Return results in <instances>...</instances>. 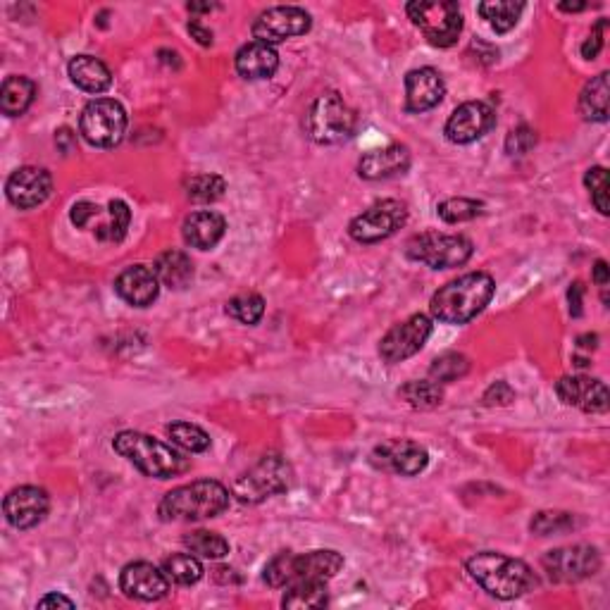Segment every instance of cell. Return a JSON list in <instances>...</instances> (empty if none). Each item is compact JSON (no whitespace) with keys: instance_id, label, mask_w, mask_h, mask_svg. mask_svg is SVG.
<instances>
[{"instance_id":"484cf974","label":"cell","mask_w":610,"mask_h":610,"mask_svg":"<svg viewBox=\"0 0 610 610\" xmlns=\"http://www.w3.org/2000/svg\"><path fill=\"white\" fill-rule=\"evenodd\" d=\"M70 79L74 86L86 93H103L110 89L112 74L103 60L93 58V55H74L67 65Z\"/></svg>"},{"instance_id":"4fadbf2b","label":"cell","mask_w":610,"mask_h":610,"mask_svg":"<svg viewBox=\"0 0 610 610\" xmlns=\"http://www.w3.org/2000/svg\"><path fill=\"white\" fill-rule=\"evenodd\" d=\"M429 336H432V320L422 313L410 315L406 322L389 329L382 344H379V356L389 365L403 363V360L413 358L415 353L422 351Z\"/></svg>"},{"instance_id":"b9f144b4","label":"cell","mask_w":610,"mask_h":610,"mask_svg":"<svg viewBox=\"0 0 610 610\" xmlns=\"http://www.w3.org/2000/svg\"><path fill=\"white\" fill-rule=\"evenodd\" d=\"M584 184H587L591 203L596 205L601 215H608V172L606 167H591L584 174Z\"/></svg>"},{"instance_id":"30bf717a","label":"cell","mask_w":610,"mask_h":610,"mask_svg":"<svg viewBox=\"0 0 610 610\" xmlns=\"http://www.w3.org/2000/svg\"><path fill=\"white\" fill-rule=\"evenodd\" d=\"M291 465L279 456H265L255 468L234 482L232 496L241 503H260L291 487Z\"/></svg>"},{"instance_id":"83f0119b","label":"cell","mask_w":610,"mask_h":610,"mask_svg":"<svg viewBox=\"0 0 610 610\" xmlns=\"http://www.w3.org/2000/svg\"><path fill=\"white\" fill-rule=\"evenodd\" d=\"M34 98L36 84L29 77H22V74L8 77L3 86H0V108L10 117L24 115L31 108V103H34Z\"/></svg>"},{"instance_id":"d4e9b609","label":"cell","mask_w":610,"mask_h":610,"mask_svg":"<svg viewBox=\"0 0 610 610\" xmlns=\"http://www.w3.org/2000/svg\"><path fill=\"white\" fill-rule=\"evenodd\" d=\"M236 72L248 82H260V79H270L279 67V53L270 43L251 41L239 48L236 53Z\"/></svg>"},{"instance_id":"f35d334b","label":"cell","mask_w":610,"mask_h":610,"mask_svg":"<svg viewBox=\"0 0 610 610\" xmlns=\"http://www.w3.org/2000/svg\"><path fill=\"white\" fill-rule=\"evenodd\" d=\"M227 315L234 317L241 325H258L265 315V301L258 294H241L234 296L227 303Z\"/></svg>"},{"instance_id":"f1b7e54d","label":"cell","mask_w":610,"mask_h":610,"mask_svg":"<svg viewBox=\"0 0 610 610\" xmlns=\"http://www.w3.org/2000/svg\"><path fill=\"white\" fill-rule=\"evenodd\" d=\"M327 601V580H298L289 584V591L284 594L282 606L294 610H310L325 608Z\"/></svg>"},{"instance_id":"60d3db41","label":"cell","mask_w":610,"mask_h":610,"mask_svg":"<svg viewBox=\"0 0 610 610\" xmlns=\"http://www.w3.org/2000/svg\"><path fill=\"white\" fill-rule=\"evenodd\" d=\"M532 532L539 537H549V534H563L570 532L575 527V518L570 513H560V510H541L534 515L532 520Z\"/></svg>"},{"instance_id":"277c9868","label":"cell","mask_w":610,"mask_h":610,"mask_svg":"<svg viewBox=\"0 0 610 610\" xmlns=\"http://www.w3.org/2000/svg\"><path fill=\"white\" fill-rule=\"evenodd\" d=\"M112 448L146 477L170 479L189 470V460L182 453L174 451L172 446L163 444V441L148 437V434L120 432L115 441H112Z\"/></svg>"},{"instance_id":"8fae6325","label":"cell","mask_w":610,"mask_h":610,"mask_svg":"<svg viewBox=\"0 0 610 610\" xmlns=\"http://www.w3.org/2000/svg\"><path fill=\"white\" fill-rule=\"evenodd\" d=\"M406 222V203L387 198V201L370 205L365 213H360L356 220L348 224V234H351V239L358 241V244H377V241L394 236Z\"/></svg>"},{"instance_id":"f6af8a7d","label":"cell","mask_w":610,"mask_h":610,"mask_svg":"<svg viewBox=\"0 0 610 610\" xmlns=\"http://www.w3.org/2000/svg\"><path fill=\"white\" fill-rule=\"evenodd\" d=\"M606 29H608V20H599V22L594 24V29H591L589 39L582 43V58L584 60H594L596 55L601 53L603 36H606Z\"/></svg>"},{"instance_id":"ac0fdd59","label":"cell","mask_w":610,"mask_h":610,"mask_svg":"<svg viewBox=\"0 0 610 610\" xmlns=\"http://www.w3.org/2000/svg\"><path fill=\"white\" fill-rule=\"evenodd\" d=\"M120 589L124 596L136 601H160L165 599L170 591V580L163 570L155 568L146 560H136V563L124 565L120 575Z\"/></svg>"},{"instance_id":"d590c367","label":"cell","mask_w":610,"mask_h":610,"mask_svg":"<svg viewBox=\"0 0 610 610\" xmlns=\"http://www.w3.org/2000/svg\"><path fill=\"white\" fill-rule=\"evenodd\" d=\"M224 189H227V182L220 177V174H196V177L186 179L184 191L186 198L194 203H215L224 196Z\"/></svg>"},{"instance_id":"ba28073f","label":"cell","mask_w":610,"mask_h":610,"mask_svg":"<svg viewBox=\"0 0 610 610\" xmlns=\"http://www.w3.org/2000/svg\"><path fill=\"white\" fill-rule=\"evenodd\" d=\"M472 241L460 234L425 232L417 234L406 244V255L415 263H422L432 270H451L465 265L472 258Z\"/></svg>"},{"instance_id":"603a6c76","label":"cell","mask_w":610,"mask_h":610,"mask_svg":"<svg viewBox=\"0 0 610 610\" xmlns=\"http://www.w3.org/2000/svg\"><path fill=\"white\" fill-rule=\"evenodd\" d=\"M410 167V151L403 143H391L387 148H377L363 155L358 163V174L370 182H379V179H391L396 174H403Z\"/></svg>"},{"instance_id":"c3c4849f","label":"cell","mask_w":610,"mask_h":610,"mask_svg":"<svg viewBox=\"0 0 610 610\" xmlns=\"http://www.w3.org/2000/svg\"><path fill=\"white\" fill-rule=\"evenodd\" d=\"M189 34L194 36V39H196L198 43H201V46H205V48L213 46V31L205 29L201 22H196V20H194V22H189Z\"/></svg>"},{"instance_id":"9c48e42d","label":"cell","mask_w":610,"mask_h":610,"mask_svg":"<svg viewBox=\"0 0 610 610\" xmlns=\"http://www.w3.org/2000/svg\"><path fill=\"white\" fill-rule=\"evenodd\" d=\"M79 132L96 148L117 146L127 134V110L115 98H96L82 110Z\"/></svg>"},{"instance_id":"e575fe53","label":"cell","mask_w":610,"mask_h":610,"mask_svg":"<svg viewBox=\"0 0 610 610\" xmlns=\"http://www.w3.org/2000/svg\"><path fill=\"white\" fill-rule=\"evenodd\" d=\"M184 546L194 553V556H201L208 560H220L224 556H229V549H232L227 539L220 537V534H215V532H205V529L186 534Z\"/></svg>"},{"instance_id":"5b68a950","label":"cell","mask_w":610,"mask_h":610,"mask_svg":"<svg viewBox=\"0 0 610 610\" xmlns=\"http://www.w3.org/2000/svg\"><path fill=\"white\" fill-rule=\"evenodd\" d=\"M344 568V556L339 551L322 549L294 556V553H279L265 568V582L270 587H289L298 580H332Z\"/></svg>"},{"instance_id":"ab89813d","label":"cell","mask_w":610,"mask_h":610,"mask_svg":"<svg viewBox=\"0 0 610 610\" xmlns=\"http://www.w3.org/2000/svg\"><path fill=\"white\" fill-rule=\"evenodd\" d=\"M484 203L475 201V198H448V201L439 203V217L448 224L470 222L482 215Z\"/></svg>"},{"instance_id":"cb8c5ba5","label":"cell","mask_w":610,"mask_h":610,"mask_svg":"<svg viewBox=\"0 0 610 610\" xmlns=\"http://www.w3.org/2000/svg\"><path fill=\"white\" fill-rule=\"evenodd\" d=\"M224 232H227V222L220 213L213 210H198L191 213L182 224V236L186 246L198 248V251H210L222 241Z\"/></svg>"},{"instance_id":"d6986e66","label":"cell","mask_w":610,"mask_h":610,"mask_svg":"<svg viewBox=\"0 0 610 610\" xmlns=\"http://www.w3.org/2000/svg\"><path fill=\"white\" fill-rule=\"evenodd\" d=\"M48 508H51V499L46 489L39 487H17L3 501L5 520L15 529L36 527L48 515Z\"/></svg>"},{"instance_id":"ee69618b","label":"cell","mask_w":610,"mask_h":610,"mask_svg":"<svg viewBox=\"0 0 610 610\" xmlns=\"http://www.w3.org/2000/svg\"><path fill=\"white\" fill-rule=\"evenodd\" d=\"M482 401H484V406H489V408L510 406V403L515 401V391L508 382H496V384H491L487 391H484Z\"/></svg>"},{"instance_id":"7a4b0ae2","label":"cell","mask_w":610,"mask_h":610,"mask_svg":"<svg viewBox=\"0 0 610 610\" xmlns=\"http://www.w3.org/2000/svg\"><path fill=\"white\" fill-rule=\"evenodd\" d=\"M468 572L489 596L501 601L518 599L537 587V575L525 560L503 556V553L482 551L468 560Z\"/></svg>"},{"instance_id":"836d02e7","label":"cell","mask_w":610,"mask_h":610,"mask_svg":"<svg viewBox=\"0 0 610 610\" xmlns=\"http://www.w3.org/2000/svg\"><path fill=\"white\" fill-rule=\"evenodd\" d=\"M129 222H132V210L124 201H110L108 205V222L98 224L96 236L101 241H110V244H120L127 236Z\"/></svg>"},{"instance_id":"4316f807","label":"cell","mask_w":610,"mask_h":610,"mask_svg":"<svg viewBox=\"0 0 610 610\" xmlns=\"http://www.w3.org/2000/svg\"><path fill=\"white\" fill-rule=\"evenodd\" d=\"M155 275H158L160 284H165L167 289L182 291L194 282V263L191 258L182 251H165L155 258L153 265Z\"/></svg>"},{"instance_id":"74e56055","label":"cell","mask_w":610,"mask_h":610,"mask_svg":"<svg viewBox=\"0 0 610 610\" xmlns=\"http://www.w3.org/2000/svg\"><path fill=\"white\" fill-rule=\"evenodd\" d=\"M468 370L470 360L465 358L463 353H444V356H439L432 363V367H429V379L437 384H448L468 375Z\"/></svg>"},{"instance_id":"816d5d0a","label":"cell","mask_w":610,"mask_h":610,"mask_svg":"<svg viewBox=\"0 0 610 610\" xmlns=\"http://www.w3.org/2000/svg\"><path fill=\"white\" fill-rule=\"evenodd\" d=\"M596 341H599V336L587 334V336H580V339H577V346L584 348V351H591V348H596Z\"/></svg>"},{"instance_id":"9a60e30c","label":"cell","mask_w":610,"mask_h":610,"mask_svg":"<svg viewBox=\"0 0 610 610\" xmlns=\"http://www.w3.org/2000/svg\"><path fill=\"white\" fill-rule=\"evenodd\" d=\"M429 453L425 446L410 439H391L384 441L372 451V465L377 470L394 472L401 477H415L427 468Z\"/></svg>"},{"instance_id":"7402d4cb","label":"cell","mask_w":610,"mask_h":610,"mask_svg":"<svg viewBox=\"0 0 610 610\" xmlns=\"http://www.w3.org/2000/svg\"><path fill=\"white\" fill-rule=\"evenodd\" d=\"M444 79L434 67H420L406 74V108L408 112H427L444 101Z\"/></svg>"},{"instance_id":"d6a6232c","label":"cell","mask_w":610,"mask_h":610,"mask_svg":"<svg viewBox=\"0 0 610 610\" xmlns=\"http://www.w3.org/2000/svg\"><path fill=\"white\" fill-rule=\"evenodd\" d=\"M163 572L170 582L189 587V584H196L203 577V565L194 553H174V556L163 560Z\"/></svg>"},{"instance_id":"8992f818","label":"cell","mask_w":610,"mask_h":610,"mask_svg":"<svg viewBox=\"0 0 610 610\" xmlns=\"http://www.w3.org/2000/svg\"><path fill=\"white\" fill-rule=\"evenodd\" d=\"M305 129H308L310 139L322 146L344 143L356 132V112L348 108L339 93H322L305 115Z\"/></svg>"},{"instance_id":"2e32d148","label":"cell","mask_w":610,"mask_h":610,"mask_svg":"<svg viewBox=\"0 0 610 610\" xmlns=\"http://www.w3.org/2000/svg\"><path fill=\"white\" fill-rule=\"evenodd\" d=\"M494 124L496 112L489 103L468 101L451 112V117H448L444 127V134L451 143L465 146V143H472L482 139L484 134H489L491 129H494Z\"/></svg>"},{"instance_id":"f5cc1de1","label":"cell","mask_w":610,"mask_h":610,"mask_svg":"<svg viewBox=\"0 0 610 610\" xmlns=\"http://www.w3.org/2000/svg\"><path fill=\"white\" fill-rule=\"evenodd\" d=\"M186 10H191V12H210V10H215V5L213 3H189V5H186Z\"/></svg>"},{"instance_id":"7dc6e473","label":"cell","mask_w":610,"mask_h":610,"mask_svg":"<svg viewBox=\"0 0 610 610\" xmlns=\"http://www.w3.org/2000/svg\"><path fill=\"white\" fill-rule=\"evenodd\" d=\"M568 301H570V313H572V317H580V315H582V305H584V286H582L580 282L570 284Z\"/></svg>"},{"instance_id":"4dcf8cb0","label":"cell","mask_w":610,"mask_h":610,"mask_svg":"<svg viewBox=\"0 0 610 610\" xmlns=\"http://www.w3.org/2000/svg\"><path fill=\"white\" fill-rule=\"evenodd\" d=\"M477 10L496 34H508L520 22L525 5L513 3V0H489V3H479Z\"/></svg>"},{"instance_id":"44dd1931","label":"cell","mask_w":610,"mask_h":610,"mask_svg":"<svg viewBox=\"0 0 610 610\" xmlns=\"http://www.w3.org/2000/svg\"><path fill=\"white\" fill-rule=\"evenodd\" d=\"M115 291L124 303L134 305V308H148L160 294V279L153 267L129 265L115 279Z\"/></svg>"},{"instance_id":"ffe728a7","label":"cell","mask_w":610,"mask_h":610,"mask_svg":"<svg viewBox=\"0 0 610 610\" xmlns=\"http://www.w3.org/2000/svg\"><path fill=\"white\" fill-rule=\"evenodd\" d=\"M556 394L565 406H575L584 413H606L608 410V389L601 379H591L584 375L560 377L556 384Z\"/></svg>"},{"instance_id":"681fc988","label":"cell","mask_w":610,"mask_h":610,"mask_svg":"<svg viewBox=\"0 0 610 610\" xmlns=\"http://www.w3.org/2000/svg\"><path fill=\"white\" fill-rule=\"evenodd\" d=\"M39 608H74V601H70L62 594H46L39 601Z\"/></svg>"},{"instance_id":"f907efd6","label":"cell","mask_w":610,"mask_h":610,"mask_svg":"<svg viewBox=\"0 0 610 610\" xmlns=\"http://www.w3.org/2000/svg\"><path fill=\"white\" fill-rule=\"evenodd\" d=\"M591 277H594L596 284L606 289L608 282H610V267H608L606 260H599V263L594 265V272H591Z\"/></svg>"},{"instance_id":"8d00e7d4","label":"cell","mask_w":610,"mask_h":610,"mask_svg":"<svg viewBox=\"0 0 610 610\" xmlns=\"http://www.w3.org/2000/svg\"><path fill=\"white\" fill-rule=\"evenodd\" d=\"M167 434H170L174 446L189 453H203L210 448V434L198 425H191V422H172V425H167Z\"/></svg>"},{"instance_id":"7bdbcfd3","label":"cell","mask_w":610,"mask_h":610,"mask_svg":"<svg viewBox=\"0 0 610 610\" xmlns=\"http://www.w3.org/2000/svg\"><path fill=\"white\" fill-rule=\"evenodd\" d=\"M534 143H537V132L529 129L527 124H520V127H515L513 132L508 134L506 151L508 155H527L534 148Z\"/></svg>"},{"instance_id":"bcb514c9","label":"cell","mask_w":610,"mask_h":610,"mask_svg":"<svg viewBox=\"0 0 610 610\" xmlns=\"http://www.w3.org/2000/svg\"><path fill=\"white\" fill-rule=\"evenodd\" d=\"M98 213H101V208H98L96 203L79 201V203H74V205H72V213H70V217H72V222L77 224L79 229H84V227H89L93 217H98Z\"/></svg>"},{"instance_id":"db71d44e","label":"cell","mask_w":610,"mask_h":610,"mask_svg":"<svg viewBox=\"0 0 610 610\" xmlns=\"http://www.w3.org/2000/svg\"><path fill=\"white\" fill-rule=\"evenodd\" d=\"M560 10L582 12V10H587V3H560Z\"/></svg>"},{"instance_id":"e0dca14e","label":"cell","mask_w":610,"mask_h":610,"mask_svg":"<svg viewBox=\"0 0 610 610\" xmlns=\"http://www.w3.org/2000/svg\"><path fill=\"white\" fill-rule=\"evenodd\" d=\"M53 191L51 172L43 167H20L10 174L8 184H5V194L8 201L20 210L39 208L41 203L48 201Z\"/></svg>"},{"instance_id":"6da1fadb","label":"cell","mask_w":610,"mask_h":610,"mask_svg":"<svg viewBox=\"0 0 610 610\" xmlns=\"http://www.w3.org/2000/svg\"><path fill=\"white\" fill-rule=\"evenodd\" d=\"M496 282L487 272H468L441 286L429 301V310L446 325H465L487 308L494 298Z\"/></svg>"},{"instance_id":"52a82bcc","label":"cell","mask_w":610,"mask_h":610,"mask_svg":"<svg viewBox=\"0 0 610 610\" xmlns=\"http://www.w3.org/2000/svg\"><path fill=\"white\" fill-rule=\"evenodd\" d=\"M406 10L415 27L437 48H451L463 31V12L453 0H417L408 3Z\"/></svg>"},{"instance_id":"7c38bea8","label":"cell","mask_w":610,"mask_h":610,"mask_svg":"<svg viewBox=\"0 0 610 610\" xmlns=\"http://www.w3.org/2000/svg\"><path fill=\"white\" fill-rule=\"evenodd\" d=\"M541 565L549 572L553 582H582L599 572L601 553L589 544L563 546V549H553L546 553V556L541 558Z\"/></svg>"},{"instance_id":"5bb4252c","label":"cell","mask_w":610,"mask_h":610,"mask_svg":"<svg viewBox=\"0 0 610 610\" xmlns=\"http://www.w3.org/2000/svg\"><path fill=\"white\" fill-rule=\"evenodd\" d=\"M310 24H313V20H310V15L303 8L277 5V8L260 12L258 20L253 22V39L275 46V43L289 41L294 36L308 34Z\"/></svg>"},{"instance_id":"1f68e13d","label":"cell","mask_w":610,"mask_h":610,"mask_svg":"<svg viewBox=\"0 0 610 610\" xmlns=\"http://www.w3.org/2000/svg\"><path fill=\"white\" fill-rule=\"evenodd\" d=\"M398 396L417 410H432L444 401V389H441V384L432 382V379H417V382L403 384L398 389Z\"/></svg>"},{"instance_id":"3957f363","label":"cell","mask_w":610,"mask_h":610,"mask_svg":"<svg viewBox=\"0 0 610 610\" xmlns=\"http://www.w3.org/2000/svg\"><path fill=\"white\" fill-rule=\"evenodd\" d=\"M232 503V494L217 479H198L167 491L158 513L165 522H196L222 515Z\"/></svg>"},{"instance_id":"f546056e","label":"cell","mask_w":610,"mask_h":610,"mask_svg":"<svg viewBox=\"0 0 610 610\" xmlns=\"http://www.w3.org/2000/svg\"><path fill=\"white\" fill-rule=\"evenodd\" d=\"M608 72H601L580 93V115L589 122L608 120Z\"/></svg>"}]
</instances>
